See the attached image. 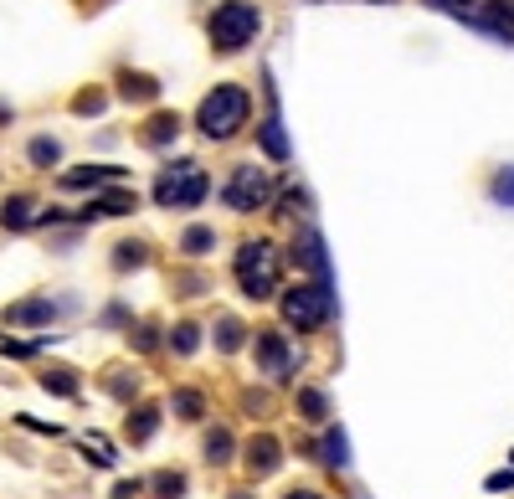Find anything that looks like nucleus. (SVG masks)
<instances>
[{
	"mask_svg": "<svg viewBox=\"0 0 514 499\" xmlns=\"http://www.w3.org/2000/svg\"><path fill=\"white\" fill-rule=\"evenodd\" d=\"M489 32H514V0H489V21H483Z\"/></svg>",
	"mask_w": 514,
	"mask_h": 499,
	"instance_id": "nucleus-12",
	"label": "nucleus"
},
{
	"mask_svg": "<svg viewBox=\"0 0 514 499\" xmlns=\"http://www.w3.org/2000/svg\"><path fill=\"white\" fill-rule=\"evenodd\" d=\"M247 119H252V98H247V88L222 82V88H211V93L201 98V109H195V130L222 145V139L242 134V124H247Z\"/></svg>",
	"mask_w": 514,
	"mask_h": 499,
	"instance_id": "nucleus-1",
	"label": "nucleus"
},
{
	"mask_svg": "<svg viewBox=\"0 0 514 499\" xmlns=\"http://www.w3.org/2000/svg\"><path fill=\"white\" fill-rule=\"evenodd\" d=\"M176 412L186 422H195L201 412H206V397H201V391H176Z\"/></svg>",
	"mask_w": 514,
	"mask_h": 499,
	"instance_id": "nucleus-17",
	"label": "nucleus"
},
{
	"mask_svg": "<svg viewBox=\"0 0 514 499\" xmlns=\"http://www.w3.org/2000/svg\"><path fill=\"white\" fill-rule=\"evenodd\" d=\"M289 499H319V494H309V489H293V494Z\"/></svg>",
	"mask_w": 514,
	"mask_h": 499,
	"instance_id": "nucleus-33",
	"label": "nucleus"
},
{
	"mask_svg": "<svg viewBox=\"0 0 514 499\" xmlns=\"http://www.w3.org/2000/svg\"><path fill=\"white\" fill-rule=\"evenodd\" d=\"M145 263V247L139 242H119V253H113V268H139Z\"/></svg>",
	"mask_w": 514,
	"mask_h": 499,
	"instance_id": "nucleus-23",
	"label": "nucleus"
},
{
	"mask_svg": "<svg viewBox=\"0 0 514 499\" xmlns=\"http://www.w3.org/2000/svg\"><path fill=\"white\" fill-rule=\"evenodd\" d=\"M299 412H304L309 422H324V412H329V402H324V391H299Z\"/></svg>",
	"mask_w": 514,
	"mask_h": 499,
	"instance_id": "nucleus-16",
	"label": "nucleus"
},
{
	"mask_svg": "<svg viewBox=\"0 0 514 499\" xmlns=\"http://www.w3.org/2000/svg\"><path fill=\"white\" fill-rule=\"evenodd\" d=\"M206 32H211V47L222 52V57H232V52H242L262 32V11H257L252 0H222V5L211 11Z\"/></svg>",
	"mask_w": 514,
	"mask_h": 499,
	"instance_id": "nucleus-2",
	"label": "nucleus"
},
{
	"mask_svg": "<svg viewBox=\"0 0 514 499\" xmlns=\"http://www.w3.org/2000/svg\"><path fill=\"white\" fill-rule=\"evenodd\" d=\"M124 98H155V82L149 78H124Z\"/></svg>",
	"mask_w": 514,
	"mask_h": 499,
	"instance_id": "nucleus-29",
	"label": "nucleus"
},
{
	"mask_svg": "<svg viewBox=\"0 0 514 499\" xmlns=\"http://www.w3.org/2000/svg\"><path fill=\"white\" fill-rule=\"evenodd\" d=\"M170 345H176L180 355H191L195 345H201V330H195V324H176V330H170Z\"/></svg>",
	"mask_w": 514,
	"mask_h": 499,
	"instance_id": "nucleus-22",
	"label": "nucleus"
},
{
	"mask_svg": "<svg viewBox=\"0 0 514 499\" xmlns=\"http://www.w3.org/2000/svg\"><path fill=\"white\" fill-rule=\"evenodd\" d=\"M206 191H211V180H206V170H201L195 160H176L160 180H155V201H160V206H176V211L201 206Z\"/></svg>",
	"mask_w": 514,
	"mask_h": 499,
	"instance_id": "nucleus-4",
	"label": "nucleus"
},
{
	"mask_svg": "<svg viewBox=\"0 0 514 499\" xmlns=\"http://www.w3.org/2000/svg\"><path fill=\"white\" fill-rule=\"evenodd\" d=\"M232 499H252V494H232Z\"/></svg>",
	"mask_w": 514,
	"mask_h": 499,
	"instance_id": "nucleus-34",
	"label": "nucleus"
},
{
	"mask_svg": "<svg viewBox=\"0 0 514 499\" xmlns=\"http://www.w3.org/2000/svg\"><path fill=\"white\" fill-rule=\"evenodd\" d=\"M427 5H437V11H463L468 0H427Z\"/></svg>",
	"mask_w": 514,
	"mask_h": 499,
	"instance_id": "nucleus-32",
	"label": "nucleus"
},
{
	"mask_svg": "<svg viewBox=\"0 0 514 499\" xmlns=\"http://www.w3.org/2000/svg\"><path fill=\"white\" fill-rule=\"evenodd\" d=\"M57 160H62V145H57V139H32V165L47 170V165H57Z\"/></svg>",
	"mask_w": 514,
	"mask_h": 499,
	"instance_id": "nucleus-19",
	"label": "nucleus"
},
{
	"mask_svg": "<svg viewBox=\"0 0 514 499\" xmlns=\"http://www.w3.org/2000/svg\"><path fill=\"white\" fill-rule=\"evenodd\" d=\"M257 360H262L268 376H293V350L283 345V335H273V330L257 335Z\"/></svg>",
	"mask_w": 514,
	"mask_h": 499,
	"instance_id": "nucleus-7",
	"label": "nucleus"
},
{
	"mask_svg": "<svg viewBox=\"0 0 514 499\" xmlns=\"http://www.w3.org/2000/svg\"><path fill=\"white\" fill-rule=\"evenodd\" d=\"M345 448H350V443H345V433H329V437H324V464L345 468V464H350V453H345Z\"/></svg>",
	"mask_w": 514,
	"mask_h": 499,
	"instance_id": "nucleus-20",
	"label": "nucleus"
},
{
	"mask_svg": "<svg viewBox=\"0 0 514 499\" xmlns=\"http://www.w3.org/2000/svg\"><path fill=\"white\" fill-rule=\"evenodd\" d=\"M155 427H160V417H155L149 407H139V417H128V437H149Z\"/></svg>",
	"mask_w": 514,
	"mask_h": 499,
	"instance_id": "nucleus-25",
	"label": "nucleus"
},
{
	"mask_svg": "<svg viewBox=\"0 0 514 499\" xmlns=\"http://www.w3.org/2000/svg\"><path fill=\"white\" fill-rule=\"evenodd\" d=\"M293 258H304L314 273H319V283L329 278V258H324V242L319 232H299V242H293Z\"/></svg>",
	"mask_w": 514,
	"mask_h": 499,
	"instance_id": "nucleus-8",
	"label": "nucleus"
},
{
	"mask_svg": "<svg viewBox=\"0 0 514 499\" xmlns=\"http://www.w3.org/2000/svg\"><path fill=\"white\" fill-rule=\"evenodd\" d=\"M509 484H514L509 468H504V474H489V489H509Z\"/></svg>",
	"mask_w": 514,
	"mask_h": 499,
	"instance_id": "nucleus-31",
	"label": "nucleus"
},
{
	"mask_svg": "<svg viewBox=\"0 0 514 499\" xmlns=\"http://www.w3.org/2000/svg\"><path fill=\"white\" fill-rule=\"evenodd\" d=\"M206 458L211 464H226V458H232V433H226V427H216V433L206 437Z\"/></svg>",
	"mask_w": 514,
	"mask_h": 499,
	"instance_id": "nucleus-18",
	"label": "nucleus"
},
{
	"mask_svg": "<svg viewBox=\"0 0 514 499\" xmlns=\"http://www.w3.org/2000/svg\"><path fill=\"white\" fill-rule=\"evenodd\" d=\"M494 201H499V206H514V165H504V170H499V180H494Z\"/></svg>",
	"mask_w": 514,
	"mask_h": 499,
	"instance_id": "nucleus-24",
	"label": "nucleus"
},
{
	"mask_svg": "<svg viewBox=\"0 0 514 499\" xmlns=\"http://www.w3.org/2000/svg\"><path fill=\"white\" fill-rule=\"evenodd\" d=\"M52 320V304H16L11 309V324H42Z\"/></svg>",
	"mask_w": 514,
	"mask_h": 499,
	"instance_id": "nucleus-21",
	"label": "nucleus"
},
{
	"mask_svg": "<svg viewBox=\"0 0 514 499\" xmlns=\"http://www.w3.org/2000/svg\"><path fill=\"white\" fill-rule=\"evenodd\" d=\"M98 211H109V216H124V211H134V196L113 191V196H103V201H98Z\"/></svg>",
	"mask_w": 514,
	"mask_h": 499,
	"instance_id": "nucleus-27",
	"label": "nucleus"
},
{
	"mask_svg": "<svg viewBox=\"0 0 514 499\" xmlns=\"http://www.w3.org/2000/svg\"><path fill=\"white\" fill-rule=\"evenodd\" d=\"M268 196H273V180H268V170L242 165V170H232L222 201H226L232 211H257V206H268Z\"/></svg>",
	"mask_w": 514,
	"mask_h": 499,
	"instance_id": "nucleus-6",
	"label": "nucleus"
},
{
	"mask_svg": "<svg viewBox=\"0 0 514 499\" xmlns=\"http://www.w3.org/2000/svg\"><path fill=\"white\" fill-rule=\"evenodd\" d=\"M0 222L5 226H26L32 222V196H11V201L0 206Z\"/></svg>",
	"mask_w": 514,
	"mask_h": 499,
	"instance_id": "nucleus-14",
	"label": "nucleus"
},
{
	"mask_svg": "<svg viewBox=\"0 0 514 499\" xmlns=\"http://www.w3.org/2000/svg\"><path fill=\"white\" fill-rule=\"evenodd\" d=\"M257 139H262V149H268V160H289V139H283V124H278V113L257 124Z\"/></svg>",
	"mask_w": 514,
	"mask_h": 499,
	"instance_id": "nucleus-10",
	"label": "nucleus"
},
{
	"mask_svg": "<svg viewBox=\"0 0 514 499\" xmlns=\"http://www.w3.org/2000/svg\"><path fill=\"white\" fill-rule=\"evenodd\" d=\"M180 247H186L191 258H201V253H211V247H216V232H211V226H191V232L180 237Z\"/></svg>",
	"mask_w": 514,
	"mask_h": 499,
	"instance_id": "nucleus-15",
	"label": "nucleus"
},
{
	"mask_svg": "<svg viewBox=\"0 0 514 499\" xmlns=\"http://www.w3.org/2000/svg\"><path fill=\"white\" fill-rule=\"evenodd\" d=\"M176 134H180V119H176V113H160V119L145 130V145H170Z\"/></svg>",
	"mask_w": 514,
	"mask_h": 499,
	"instance_id": "nucleus-13",
	"label": "nucleus"
},
{
	"mask_svg": "<svg viewBox=\"0 0 514 499\" xmlns=\"http://www.w3.org/2000/svg\"><path fill=\"white\" fill-rule=\"evenodd\" d=\"M216 345H222V350H237V345H242V324L237 320H222V324H216Z\"/></svg>",
	"mask_w": 514,
	"mask_h": 499,
	"instance_id": "nucleus-26",
	"label": "nucleus"
},
{
	"mask_svg": "<svg viewBox=\"0 0 514 499\" xmlns=\"http://www.w3.org/2000/svg\"><path fill=\"white\" fill-rule=\"evenodd\" d=\"M155 489H160V499H176L180 489H186V479H180V474H160V479H155Z\"/></svg>",
	"mask_w": 514,
	"mask_h": 499,
	"instance_id": "nucleus-28",
	"label": "nucleus"
},
{
	"mask_svg": "<svg viewBox=\"0 0 514 499\" xmlns=\"http://www.w3.org/2000/svg\"><path fill=\"white\" fill-rule=\"evenodd\" d=\"M329 314H335V299H329L324 283H299V289L283 293V320L293 330H319Z\"/></svg>",
	"mask_w": 514,
	"mask_h": 499,
	"instance_id": "nucleus-5",
	"label": "nucleus"
},
{
	"mask_svg": "<svg viewBox=\"0 0 514 499\" xmlns=\"http://www.w3.org/2000/svg\"><path fill=\"white\" fill-rule=\"evenodd\" d=\"M42 387L47 391H72V376H42Z\"/></svg>",
	"mask_w": 514,
	"mask_h": 499,
	"instance_id": "nucleus-30",
	"label": "nucleus"
},
{
	"mask_svg": "<svg viewBox=\"0 0 514 499\" xmlns=\"http://www.w3.org/2000/svg\"><path fill=\"white\" fill-rule=\"evenodd\" d=\"M237 289L247 293V299H273V289H278V247L273 242H242Z\"/></svg>",
	"mask_w": 514,
	"mask_h": 499,
	"instance_id": "nucleus-3",
	"label": "nucleus"
},
{
	"mask_svg": "<svg viewBox=\"0 0 514 499\" xmlns=\"http://www.w3.org/2000/svg\"><path fill=\"white\" fill-rule=\"evenodd\" d=\"M247 464H252V474H273L278 468V443L273 437H257L252 448H247Z\"/></svg>",
	"mask_w": 514,
	"mask_h": 499,
	"instance_id": "nucleus-11",
	"label": "nucleus"
},
{
	"mask_svg": "<svg viewBox=\"0 0 514 499\" xmlns=\"http://www.w3.org/2000/svg\"><path fill=\"white\" fill-rule=\"evenodd\" d=\"M124 170H113V165H88V170H67L62 186L67 191H82V186H103V180H119Z\"/></svg>",
	"mask_w": 514,
	"mask_h": 499,
	"instance_id": "nucleus-9",
	"label": "nucleus"
}]
</instances>
